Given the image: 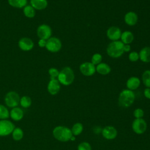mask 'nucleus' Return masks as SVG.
<instances>
[{"label":"nucleus","mask_w":150,"mask_h":150,"mask_svg":"<svg viewBox=\"0 0 150 150\" xmlns=\"http://www.w3.org/2000/svg\"><path fill=\"white\" fill-rule=\"evenodd\" d=\"M124 44L120 40L112 41L107 47L106 52L107 54L112 58H118L124 53Z\"/></svg>","instance_id":"1"},{"label":"nucleus","mask_w":150,"mask_h":150,"mask_svg":"<svg viewBox=\"0 0 150 150\" xmlns=\"http://www.w3.org/2000/svg\"><path fill=\"white\" fill-rule=\"evenodd\" d=\"M59 83L64 86L70 85L74 80V74L70 67H64L60 71L57 77Z\"/></svg>","instance_id":"2"},{"label":"nucleus","mask_w":150,"mask_h":150,"mask_svg":"<svg viewBox=\"0 0 150 150\" xmlns=\"http://www.w3.org/2000/svg\"><path fill=\"white\" fill-rule=\"evenodd\" d=\"M135 100V94L132 90L128 89L123 90L118 97L119 105L124 108L130 107Z\"/></svg>","instance_id":"3"},{"label":"nucleus","mask_w":150,"mask_h":150,"mask_svg":"<svg viewBox=\"0 0 150 150\" xmlns=\"http://www.w3.org/2000/svg\"><path fill=\"white\" fill-rule=\"evenodd\" d=\"M53 135L56 139L62 142L69 141L73 135L71 129L64 126L55 127L53 131Z\"/></svg>","instance_id":"4"},{"label":"nucleus","mask_w":150,"mask_h":150,"mask_svg":"<svg viewBox=\"0 0 150 150\" xmlns=\"http://www.w3.org/2000/svg\"><path fill=\"white\" fill-rule=\"evenodd\" d=\"M19 95L15 91H11L8 92L5 97V102L6 105L11 108L16 107L20 102Z\"/></svg>","instance_id":"5"},{"label":"nucleus","mask_w":150,"mask_h":150,"mask_svg":"<svg viewBox=\"0 0 150 150\" xmlns=\"http://www.w3.org/2000/svg\"><path fill=\"white\" fill-rule=\"evenodd\" d=\"M45 47L46 49L53 53L59 52L62 48V42L60 40L56 37H50L46 41Z\"/></svg>","instance_id":"6"},{"label":"nucleus","mask_w":150,"mask_h":150,"mask_svg":"<svg viewBox=\"0 0 150 150\" xmlns=\"http://www.w3.org/2000/svg\"><path fill=\"white\" fill-rule=\"evenodd\" d=\"M15 128V125L11 121L7 120H0V137L9 135Z\"/></svg>","instance_id":"7"},{"label":"nucleus","mask_w":150,"mask_h":150,"mask_svg":"<svg viewBox=\"0 0 150 150\" xmlns=\"http://www.w3.org/2000/svg\"><path fill=\"white\" fill-rule=\"evenodd\" d=\"M52 33L51 28L46 24H42L39 25L37 29L38 36L42 39H49Z\"/></svg>","instance_id":"8"},{"label":"nucleus","mask_w":150,"mask_h":150,"mask_svg":"<svg viewBox=\"0 0 150 150\" xmlns=\"http://www.w3.org/2000/svg\"><path fill=\"white\" fill-rule=\"evenodd\" d=\"M146 128V122L142 118H136L132 124V130L137 134H141L145 132Z\"/></svg>","instance_id":"9"},{"label":"nucleus","mask_w":150,"mask_h":150,"mask_svg":"<svg viewBox=\"0 0 150 150\" xmlns=\"http://www.w3.org/2000/svg\"><path fill=\"white\" fill-rule=\"evenodd\" d=\"M79 69L81 74L86 76H91L96 71V66L88 62L81 63Z\"/></svg>","instance_id":"10"},{"label":"nucleus","mask_w":150,"mask_h":150,"mask_svg":"<svg viewBox=\"0 0 150 150\" xmlns=\"http://www.w3.org/2000/svg\"><path fill=\"white\" fill-rule=\"evenodd\" d=\"M121 29L115 26L110 27L107 30V36L111 41L119 40L121 35Z\"/></svg>","instance_id":"11"},{"label":"nucleus","mask_w":150,"mask_h":150,"mask_svg":"<svg viewBox=\"0 0 150 150\" xmlns=\"http://www.w3.org/2000/svg\"><path fill=\"white\" fill-rule=\"evenodd\" d=\"M19 48L23 51H29L34 46V43L32 40L29 38H22L18 42Z\"/></svg>","instance_id":"12"},{"label":"nucleus","mask_w":150,"mask_h":150,"mask_svg":"<svg viewBox=\"0 0 150 150\" xmlns=\"http://www.w3.org/2000/svg\"><path fill=\"white\" fill-rule=\"evenodd\" d=\"M60 89V83L57 79H50L47 85V91L51 95L57 94Z\"/></svg>","instance_id":"13"},{"label":"nucleus","mask_w":150,"mask_h":150,"mask_svg":"<svg viewBox=\"0 0 150 150\" xmlns=\"http://www.w3.org/2000/svg\"><path fill=\"white\" fill-rule=\"evenodd\" d=\"M102 135L105 139H112L117 137V131L112 126H106L102 130Z\"/></svg>","instance_id":"14"},{"label":"nucleus","mask_w":150,"mask_h":150,"mask_svg":"<svg viewBox=\"0 0 150 150\" xmlns=\"http://www.w3.org/2000/svg\"><path fill=\"white\" fill-rule=\"evenodd\" d=\"M137 14L132 11L127 12L124 16V21L125 23L129 26H134L138 22Z\"/></svg>","instance_id":"15"},{"label":"nucleus","mask_w":150,"mask_h":150,"mask_svg":"<svg viewBox=\"0 0 150 150\" xmlns=\"http://www.w3.org/2000/svg\"><path fill=\"white\" fill-rule=\"evenodd\" d=\"M141 81L138 77L135 76H132L129 78L126 83L127 87L128 90H134L138 88L140 85Z\"/></svg>","instance_id":"16"},{"label":"nucleus","mask_w":150,"mask_h":150,"mask_svg":"<svg viewBox=\"0 0 150 150\" xmlns=\"http://www.w3.org/2000/svg\"><path fill=\"white\" fill-rule=\"evenodd\" d=\"M9 115L12 120L19 121L23 117V111L21 108L16 107L12 108L10 111Z\"/></svg>","instance_id":"17"},{"label":"nucleus","mask_w":150,"mask_h":150,"mask_svg":"<svg viewBox=\"0 0 150 150\" xmlns=\"http://www.w3.org/2000/svg\"><path fill=\"white\" fill-rule=\"evenodd\" d=\"M139 59L144 63L150 62V47H144L139 52Z\"/></svg>","instance_id":"18"},{"label":"nucleus","mask_w":150,"mask_h":150,"mask_svg":"<svg viewBox=\"0 0 150 150\" xmlns=\"http://www.w3.org/2000/svg\"><path fill=\"white\" fill-rule=\"evenodd\" d=\"M120 39L121 40V42L124 45H129L133 42L134 39V36L131 32L129 30H126L121 33Z\"/></svg>","instance_id":"19"},{"label":"nucleus","mask_w":150,"mask_h":150,"mask_svg":"<svg viewBox=\"0 0 150 150\" xmlns=\"http://www.w3.org/2000/svg\"><path fill=\"white\" fill-rule=\"evenodd\" d=\"M96 71L101 75H107L111 71L110 66L105 63H100L96 66Z\"/></svg>","instance_id":"20"},{"label":"nucleus","mask_w":150,"mask_h":150,"mask_svg":"<svg viewBox=\"0 0 150 150\" xmlns=\"http://www.w3.org/2000/svg\"><path fill=\"white\" fill-rule=\"evenodd\" d=\"M31 6L38 10H42L45 9L47 6V0H30Z\"/></svg>","instance_id":"21"},{"label":"nucleus","mask_w":150,"mask_h":150,"mask_svg":"<svg viewBox=\"0 0 150 150\" xmlns=\"http://www.w3.org/2000/svg\"><path fill=\"white\" fill-rule=\"evenodd\" d=\"M9 4L15 8H22L27 4V0H8Z\"/></svg>","instance_id":"22"},{"label":"nucleus","mask_w":150,"mask_h":150,"mask_svg":"<svg viewBox=\"0 0 150 150\" xmlns=\"http://www.w3.org/2000/svg\"><path fill=\"white\" fill-rule=\"evenodd\" d=\"M23 13L27 18H32L35 15V10L31 5H26L23 8Z\"/></svg>","instance_id":"23"},{"label":"nucleus","mask_w":150,"mask_h":150,"mask_svg":"<svg viewBox=\"0 0 150 150\" xmlns=\"http://www.w3.org/2000/svg\"><path fill=\"white\" fill-rule=\"evenodd\" d=\"M12 138L15 141H19L22 139L23 137V132L20 128H15L12 132Z\"/></svg>","instance_id":"24"},{"label":"nucleus","mask_w":150,"mask_h":150,"mask_svg":"<svg viewBox=\"0 0 150 150\" xmlns=\"http://www.w3.org/2000/svg\"><path fill=\"white\" fill-rule=\"evenodd\" d=\"M142 80L144 84L148 88H150V70L144 71L142 75Z\"/></svg>","instance_id":"25"},{"label":"nucleus","mask_w":150,"mask_h":150,"mask_svg":"<svg viewBox=\"0 0 150 150\" xmlns=\"http://www.w3.org/2000/svg\"><path fill=\"white\" fill-rule=\"evenodd\" d=\"M83 129V126L82 124L80 122H77V123H76L73 126L71 131L73 135H79L82 132Z\"/></svg>","instance_id":"26"},{"label":"nucleus","mask_w":150,"mask_h":150,"mask_svg":"<svg viewBox=\"0 0 150 150\" xmlns=\"http://www.w3.org/2000/svg\"><path fill=\"white\" fill-rule=\"evenodd\" d=\"M19 103L21 104L22 107L28 108L32 104V100L29 96H23L22 98H21Z\"/></svg>","instance_id":"27"},{"label":"nucleus","mask_w":150,"mask_h":150,"mask_svg":"<svg viewBox=\"0 0 150 150\" xmlns=\"http://www.w3.org/2000/svg\"><path fill=\"white\" fill-rule=\"evenodd\" d=\"M9 117V112L6 107L0 104V120H6Z\"/></svg>","instance_id":"28"},{"label":"nucleus","mask_w":150,"mask_h":150,"mask_svg":"<svg viewBox=\"0 0 150 150\" xmlns=\"http://www.w3.org/2000/svg\"><path fill=\"white\" fill-rule=\"evenodd\" d=\"M102 61V56L100 53H95L91 57V63H93L94 66H97V64L101 63Z\"/></svg>","instance_id":"29"},{"label":"nucleus","mask_w":150,"mask_h":150,"mask_svg":"<svg viewBox=\"0 0 150 150\" xmlns=\"http://www.w3.org/2000/svg\"><path fill=\"white\" fill-rule=\"evenodd\" d=\"M49 74L50 75V79H56L58 77V75L59 74V71L54 68V67H51L49 69Z\"/></svg>","instance_id":"30"},{"label":"nucleus","mask_w":150,"mask_h":150,"mask_svg":"<svg viewBox=\"0 0 150 150\" xmlns=\"http://www.w3.org/2000/svg\"><path fill=\"white\" fill-rule=\"evenodd\" d=\"M77 149L78 150H91V147L89 143L87 142H83L79 145Z\"/></svg>","instance_id":"31"},{"label":"nucleus","mask_w":150,"mask_h":150,"mask_svg":"<svg viewBox=\"0 0 150 150\" xmlns=\"http://www.w3.org/2000/svg\"><path fill=\"white\" fill-rule=\"evenodd\" d=\"M128 59L131 62H135L139 59V53L137 52H132L128 55Z\"/></svg>","instance_id":"32"},{"label":"nucleus","mask_w":150,"mask_h":150,"mask_svg":"<svg viewBox=\"0 0 150 150\" xmlns=\"http://www.w3.org/2000/svg\"><path fill=\"white\" fill-rule=\"evenodd\" d=\"M133 114L136 118H141L144 116V112L141 108H137L134 110Z\"/></svg>","instance_id":"33"},{"label":"nucleus","mask_w":150,"mask_h":150,"mask_svg":"<svg viewBox=\"0 0 150 150\" xmlns=\"http://www.w3.org/2000/svg\"><path fill=\"white\" fill-rule=\"evenodd\" d=\"M46 41H47L46 40L40 39V40H39V42H38V45H39V47H44L46 46Z\"/></svg>","instance_id":"34"},{"label":"nucleus","mask_w":150,"mask_h":150,"mask_svg":"<svg viewBox=\"0 0 150 150\" xmlns=\"http://www.w3.org/2000/svg\"><path fill=\"white\" fill-rule=\"evenodd\" d=\"M144 94L145 97L148 99H150V88L146 87L144 91Z\"/></svg>","instance_id":"35"},{"label":"nucleus","mask_w":150,"mask_h":150,"mask_svg":"<svg viewBox=\"0 0 150 150\" xmlns=\"http://www.w3.org/2000/svg\"><path fill=\"white\" fill-rule=\"evenodd\" d=\"M123 50L124 52H128L129 51H130L131 50V46L129 45H124V47H123Z\"/></svg>","instance_id":"36"},{"label":"nucleus","mask_w":150,"mask_h":150,"mask_svg":"<svg viewBox=\"0 0 150 150\" xmlns=\"http://www.w3.org/2000/svg\"><path fill=\"white\" fill-rule=\"evenodd\" d=\"M75 139H76V137H75L74 136H73V135H72V136L71 137V138H70V140H71V141H74Z\"/></svg>","instance_id":"37"}]
</instances>
